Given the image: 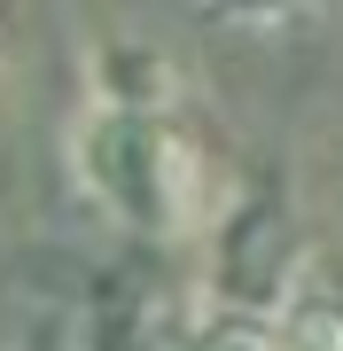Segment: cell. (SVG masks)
Segmentation results:
<instances>
[{
	"instance_id": "cell-1",
	"label": "cell",
	"mask_w": 343,
	"mask_h": 351,
	"mask_svg": "<svg viewBox=\"0 0 343 351\" xmlns=\"http://www.w3.org/2000/svg\"><path fill=\"white\" fill-rule=\"evenodd\" d=\"M78 172L125 226H149V234H179L211 203V172L195 141L149 110H102L78 133Z\"/></svg>"
},
{
	"instance_id": "cell-2",
	"label": "cell",
	"mask_w": 343,
	"mask_h": 351,
	"mask_svg": "<svg viewBox=\"0 0 343 351\" xmlns=\"http://www.w3.org/2000/svg\"><path fill=\"white\" fill-rule=\"evenodd\" d=\"M195 351H296L289 336H281L273 320H250V313H227V320H211L203 328V343Z\"/></svg>"
},
{
	"instance_id": "cell-3",
	"label": "cell",
	"mask_w": 343,
	"mask_h": 351,
	"mask_svg": "<svg viewBox=\"0 0 343 351\" xmlns=\"http://www.w3.org/2000/svg\"><path fill=\"white\" fill-rule=\"evenodd\" d=\"M289 343H296V351H343V313H335V320H328V313H305Z\"/></svg>"
}]
</instances>
